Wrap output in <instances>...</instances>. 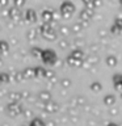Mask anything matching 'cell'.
Listing matches in <instances>:
<instances>
[{
    "mask_svg": "<svg viewBox=\"0 0 122 126\" xmlns=\"http://www.w3.org/2000/svg\"><path fill=\"white\" fill-rule=\"evenodd\" d=\"M104 102H105V105H108V106H113L114 102H116V96H114V94H106L104 97Z\"/></svg>",
    "mask_w": 122,
    "mask_h": 126,
    "instance_id": "1",
    "label": "cell"
},
{
    "mask_svg": "<svg viewBox=\"0 0 122 126\" xmlns=\"http://www.w3.org/2000/svg\"><path fill=\"white\" fill-rule=\"evenodd\" d=\"M117 63H118V61H117V58L114 57V55H109V57L106 58V64H108L109 67H116Z\"/></svg>",
    "mask_w": 122,
    "mask_h": 126,
    "instance_id": "2",
    "label": "cell"
},
{
    "mask_svg": "<svg viewBox=\"0 0 122 126\" xmlns=\"http://www.w3.org/2000/svg\"><path fill=\"white\" fill-rule=\"evenodd\" d=\"M110 32H112L113 34H118V33H121V32H122V29L117 25V24H114V25L110 28Z\"/></svg>",
    "mask_w": 122,
    "mask_h": 126,
    "instance_id": "3",
    "label": "cell"
},
{
    "mask_svg": "<svg viewBox=\"0 0 122 126\" xmlns=\"http://www.w3.org/2000/svg\"><path fill=\"white\" fill-rule=\"evenodd\" d=\"M92 89L96 91V92L101 91V84H100V83H93V84H92Z\"/></svg>",
    "mask_w": 122,
    "mask_h": 126,
    "instance_id": "4",
    "label": "cell"
},
{
    "mask_svg": "<svg viewBox=\"0 0 122 126\" xmlns=\"http://www.w3.org/2000/svg\"><path fill=\"white\" fill-rule=\"evenodd\" d=\"M122 80V74H116L113 76V83H117V81H120Z\"/></svg>",
    "mask_w": 122,
    "mask_h": 126,
    "instance_id": "5",
    "label": "cell"
},
{
    "mask_svg": "<svg viewBox=\"0 0 122 126\" xmlns=\"http://www.w3.org/2000/svg\"><path fill=\"white\" fill-rule=\"evenodd\" d=\"M114 87H116V89H118V91L121 92V91H122V80L117 81V83H114Z\"/></svg>",
    "mask_w": 122,
    "mask_h": 126,
    "instance_id": "6",
    "label": "cell"
},
{
    "mask_svg": "<svg viewBox=\"0 0 122 126\" xmlns=\"http://www.w3.org/2000/svg\"><path fill=\"white\" fill-rule=\"evenodd\" d=\"M110 114H112V116H116V114H118V109H117V108L112 109V110H110Z\"/></svg>",
    "mask_w": 122,
    "mask_h": 126,
    "instance_id": "7",
    "label": "cell"
},
{
    "mask_svg": "<svg viewBox=\"0 0 122 126\" xmlns=\"http://www.w3.org/2000/svg\"><path fill=\"white\" fill-rule=\"evenodd\" d=\"M120 5L122 7V0H120Z\"/></svg>",
    "mask_w": 122,
    "mask_h": 126,
    "instance_id": "8",
    "label": "cell"
},
{
    "mask_svg": "<svg viewBox=\"0 0 122 126\" xmlns=\"http://www.w3.org/2000/svg\"><path fill=\"white\" fill-rule=\"evenodd\" d=\"M121 100H122V91H121Z\"/></svg>",
    "mask_w": 122,
    "mask_h": 126,
    "instance_id": "9",
    "label": "cell"
}]
</instances>
